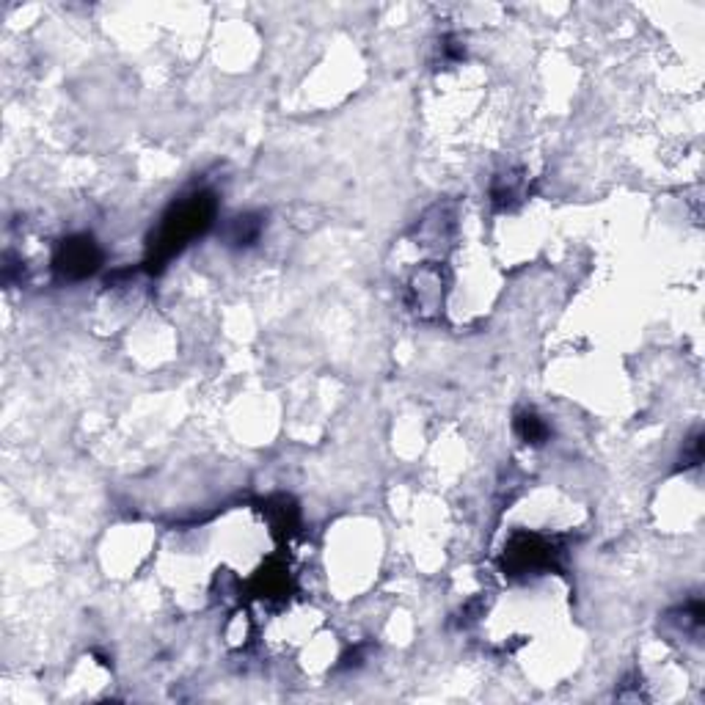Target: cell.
Listing matches in <instances>:
<instances>
[{
  "instance_id": "1",
  "label": "cell",
  "mask_w": 705,
  "mask_h": 705,
  "mask_svg": "<svg viewBox=\"0 0 705 705\" xmlns=\"http://www.w3.org/2000/svg\"><path fill=\"white\" fill-rule=\"evenodd\" d=\"M215 218V199L210 193H193L183 201H176L165 215L157 235L152 237V254L149 262H157V268L180 254L193 237L204 235Z\"/></svg>"
},
{
  "instance_id": "2",
  "label": "cell",
  "mask_w": 705,
  "mask_h": 705,
  "mask_svg": "<svg viewBox=\"0 0 705 705\" xmlns=\"http://www.w3.org/2000/svg\"><path fill=\"white\" fill-rule=\"evenodd\" d=\"M103 262V254L97 248V243L85 235H77V237H69L58 245L56 251V271L69 279V281H77V279H85L92 276Z\"/></svg>"
},
{
  "instance_id": "3",
  "label": "cell",
  "mask_w": 705,
  "mask_h": 705,
  "mask_svg": "<svg viewBox=\"0 0 705 705\" xmlns=\"http://www.w3.org/2000/svg\"><path fill=\"white\" fill-rule=\"evenodd\" d=\"M554 559H557L554 546L538 535H518V538H513V543L504 551V567L510 573H515V576L518 573L551 567Z\"/></svg>"
},
{
  "instance_id": "4",
  "label": "cell",
  "mask_w": 705,
  "mask_h": 705,
  "mask_svg": "<svg viewBox=\"0 0 705 705\" xmlns=\"http://www.w3.org/2000/svg\"><path fill=\"white\" fill-rule=\"evenodd\" d=\"M414 295H416V312H430V306L441 303V271L438 268H427L416 276L414 281Z\"/></svg>"
},
{
  "instance_id": "5",
  "label": "cell",
  "mask_w": 705,
  "mask_h": 705,
  "mask_svg": "<svg viewBox=\"0 0 705 705\" xmlns=\"http://www.w3.org/2000/svg\"><path fill=\"white\" fill-rule=\"evenodd\" d=\"M259 232H262V220L256 215H237L227 227V240H229V245L245 248V245L256 243Z\"/></svg>"
},
{
  "instance_id": "6",
  "label": "cell",
  "mask_w": 705,
  "mask_h": 705,
  "mask_svg": "<svg viewBox=\"0 0 705 705\" xmlns=\"http://www.w3.org/2000/svg\"><path fill=\"white\" fill-rule=\"evenodd\" d=\"M515 430L526 444H543V441L549 438V424L532 411H521L515 416Z\"/></svg>"
},
{
  "instance_id": "7",
  "label": "cell",
  "mask_w": 705,
  "mask_h": 705,
  "mask_svg": "<svg viewBox=\"0 0 705 705\" xmlns=\"http://www.w3.org/2000/svg\"><path fill=\"white\" fill-rule=\"evenodd\" d=\"M700 460H702V441H700V435H694L683 450V469L697 466Z\"/></svg>"
}]
</instances>
